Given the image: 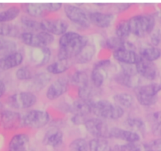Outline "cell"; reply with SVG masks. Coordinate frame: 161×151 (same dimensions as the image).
<instances>
[{
	"label": "cell",
	"mask_w": 161,
	"mask_h": 151,
	"mask_svg": "<svg viewBox=\"0 0 161 151\" xmlns=\"http://www.w3.org/2000/svg\"><path fill=\"white\" fill-rule=\"evenodd\" d=\"M89 42L88 38L73 31H69L60 36L58 40V60L75 59Z\"/></svg>",
	"instance_id": "6da1fadb"
},
{
	"label": "cell",
	"mask_w": 161,
	"mask_h": 151,
	"mask_svg": "<svg viewBox=\"0 0 161 151\" xmlns=\"http://www.w3.org/2000/svg\"><path fill=\"white\" fill-rule=\"evenodd\" d=\"M91 113L103 120H119L124 116V110L108 100H99L91 102Z\"/></svg>",
	"instance_id": "7a4b0ae2"
},
{
	"label": "cell",
	"mask_w": 161,
	"mask_h": 151,
	"mask_svg": "<svg viewBox=\"0 0 161 151\" xmlns=\"http://www.w3.org/2000/svg\"><path fill=\"white\" fill-rule=\"evenodd\" d=\"M156 18L152 14H137L127 20L130 34L138 38L149 35L155 29Z\"/></svg>",
	"instance_id": "3957f363"
},
{
	"label": "cell",
	"mask_w": 161,
	"mask_h": 151,
	"mask_svg": "<svg viewBox=\"0 0 161 151\" xmlns=\"http://www.w3.org/2000/svg\"><path fill=\"white\" fill-rule=\"evenodd\" d=\"M161 91L160 83L141 85L134 89L135 98L143 107H152L158 101V93Z\"/></svg>",
	"instance_id": "277c9868"
},
{
	"label": "cell",
	"mask_w": 161,
	"mask_h": 151,
	"mask_svg": "<svg viewBox=\"0 0 161 151\" xmlns=\"http://www.w3.org/2000/svg\"><path fill=\"white\" fill-rule=\"evenodd\" d=\"M20 39L25 45L31 48H41L51 45L54 41V36L44 31L38 32L25 31L20 34Z\"/></svg>",
	"instance_id": "5b68a950"
},
{
	"label": "cell",
	"mask_w": 161,
	"mask_h": 151,
	"mask_svg": "<svg viewBox=\"0 0 161 151\" xmlns=\"http://www.w3.org/2000/svg\"><path fill=\"white\" fill-rule=\"evenodd\" d=\"M50 121L48 112L41 110H31L22 116V126L31 129H39L45 127Z\"/></svg>",
	"instance_id": "8992f818"
},
{
	"label": "cell",
	"mask_w": 161,
	"mask_h": 151,
	"mask_svg": "<svg viewBox=\"0 0 161 151\" xmlns=\"http://www.w3.org/2000/svg\"><path fill=\"white\" fill-rule=\"evenodd\" d=\"M63 9L65 17L72 23L80 27V28H88L91 26L89 15L78 5L65 4Z\"/></svg>",
	"instance_id": "52a82bcc"
},
{
	"label": "cell",
	"mask_w": 161,
	"mask_h": 151,
	"mask_svg": "<svg viewBox=\"0 0 161 151\" xmlns=\"http://www.w3.org/2000/svg\"><path fill=\"white\" fill-rule=\"evenodd\" d=\"M36 102L37 97L36 94L31 91L17 92L11 95L7 100L9 106L16 110H25L32 107Z\"/></svg>",
	"instance_id": "ba28073f"
},
{
	"label": "cell",
	"mask_w": 161,
	"mask_h": 151,
	"mask_svg": "<svg viewBox=\"0 0 161 151\" xmlns=\"http://www.w3.org/2000/svg\"><path fill=\"white\" fill-rule=\"evenodd\" d=\"M86 132L94 138L108 139L109 138V130L106 122L99 117H90L84 123Z\"/></svg>",
	"instance_id": "9c48e42d"
},
{
	"label": "cell",
	"mask_w": 161,
	"mask_h": 151,
	"mask_svg": "<svg viewBox=\"0 0 161 151\" xmlns=\"http://www.w3.org/2000/svg\"><path fill=\"white\" fill-rule=\"evenodd\" d=\"M42 31L53 36H61L68 31L69 23L63 19H43L40 21Z\"/></svg>",
	"instance_id": "30bf717a"
},
{
	"label": "cell",
	"mask_w": 161,
	"mask_h": 151,
	"mask_svg": "<svg viewBox=\"0 0 161 151\" xmlns=\"http://www.w3.org/2000/svg\"><path fill=\"white\" fill-rule=\"evenodd\" d=\"M69 81L65 78H59L50 83L46 91V97L49 100H55L62 96L69 90Z\"/></svg>",
	"instance_id": "8fae6325"
},
{
	"label": "cell",
	"mask_w": 161,
	"mask_h": 151,
	"mask_svg": "<svg viewBox=\"0 0 161 151\" xmlns=\"http://www.w3.org/2000/svg\"><path fill=\"white\" fill-rule=\"evenodd\" d=\"M91 23L98 28H108L114 22L116 17L112 13H104L101 11H92L88 13Z\"/></svg>",
	"instance_id": "7c38bea8"
},
{
	"label": "cell",
	"mask_w": 161,
	"mask_h": 151,
	"mask_svg": "<svg viewBox=\"0 0 161 151\" xmlns=\"http://www.w3.org/2000/svg\"><path fill=\"white\" fill-rule=\"evenodd\" d=\"M137 73L139 76L149 81H153L158 76V69L154 62H150L141 57L135 64Z\"/></svg>",
	"instance_id": "4fadbf2b"
},
{
	"label": "cell",
	"mask_w": 161,
	"mask_h": 151,
	"mask_svg": "<svg viewBox=\"0 0 161 151\" xmlns=\"http://www.w3.org/2000/svg\"><path fill=\"white\" fill-rule=\"evenodd\" d=\"M109 138L119 139L127 143H137L141 139L139 133L131 131L130 129L113 127L109 130Z\"/></svg>",
	"instance_id": "5bb4252c"
},
{
	"label": "cell",
	"mask_w": 161,
	"mask_h": 151,
	"mask_svg": "<svg viewBox=\"0 0 161 151\" xmlns=\"http://www.w3.org/2000/svg\"><path fill=\"white\" fill-rule=\"evenodd\" d=\"M113 56L117 62L121 64H132L135 65L141 59L139 53H137L135 50L120 48L114 50Z\"/></svg>",
	"instance_id": "9a60e30c"
},
{
	"label": "cell",
	"mask_w": 161,
	"mask_h": 151,
	"mask_svg": "<svg viewBox=\"0 0 161 151\" xmlns=\"http://www.w3.org/2000/svg\"><path fill=\"white\" fill-rule=\"evenodd\" d=\"M51 55V50L49 47L31 48L30 52V59L36 67H40L50 62Z\"/></svg>",
	"instance_id": "2e32d148"
},
{
	"label": "cell",
	"mask_w": 161,
	"mask_h": 151,
	"mask_svg": "<svg viewBox=\"0 0 161 151\" xmlns=\"http://www.w3.org/2000/svg\"><path fill=\"white\" fill-rule=\"evenodd\" d=\"M0 125L6 129L22 126V116L15 111H3L0 113Z\"/></svg>",
	"instance_id": "e0dca14e"
},
{
	"label": "cell",
	"mask_w": 161,
	"mask_h": 151,
	"mask_svg": "<svg viewBox=\"0 0 161 151\" xmlns=\"http://www.w3.org/2000/svg\"><path fill=\"white\" fill-rule=\"evenodd\" d=\"M24 61V56L20 52H14L0 59V70H7L19 67Z\"/></svg>",
	"instance_id": "ac0fdd59"
},
{
	"label": "cell",
	"mask_w": 161,
	"mask_h": 151,
	"mask_svg": "<svg viewBox=\"0 0 161 151\" xmlns=\"http://www.w3.org/2000/svg\"><path fill=\"white\" fill-rule=\"evenodd\" d=\"M64 134L60 129L52 128L45 133L42 139V142L46 146L57 148L63 143Z\"/></svg>",
	"instance_id": "d6986e66"
},
{
	"label": "cell",
	"mask_w": 161,
	"mask_h": 151,
	"mask_svg": "<svg viewBox=\"0 0 161 151\" xmlns=\"http://www.w3.org/2000/svg\"><path fill=\"white\" fill-rule=\"evenodd\" d=\"M29 136L25 133L16 134L11 138L8 151H28Z\"/></svg>",
	"instance_id": "ffe728a7"
},
{
	"label": "cell",
	"mask_w": 161,
	"mask_h": 151,
	"mask_svg": "<svg viewBox=\"0 0 161 151\" xmlns=\"http://www.w3.org/2000/svg\"><path fill=\"white\" fill-rule=\"evenodd\" d=\"M51 75L48 72H40L34 75L33 78L30 80V89L31 92H39L46 86L50 84L51 81Z\"/></svg>",
	"instance_id": "44dd1931"
},
{
	"label": "cell",
	"mask_w": 161,
	"mask_h": 151,
	"mask_svg": "<svg viewBox=\"0 0 161 151\" xmlns=\"http://www.w3.org/2000/svg\"><path fill=\"white\" fill-rule=\"evenodd\" d=\"M91 102L82 100L79 98L71 104V113L72 114H77L87 117L91 113Z\"/></svg>",
	"instance_id": "7402d4cb"
},
{
	"label": "cell",
	"mask_w": 161,
	"mask_h": 151,
	"mask_svg": "<svg viewBox=\"0 0 161 151\" xmlns=\"http://www.w3.org/2000/svg\"><path fill=\"white\" fill-rule=\"evenodd\" d=\"M138 76L139 75L135 77L130 76V75H126L120 70L115 75L114 80L117 84L120 85V86L127 88H132V89H135L138 86H141V85L138 84V81H139Z\"/></svg>",
	"instance_id": "603a6c76"
},
{
	"label": "cell",
	"mask_w": 161,
	"mask_h": 151,
	"mask_svg": "<svg viewBox=\"0 0 161 151\" xmlns=\"http://www.w3.org/2000/svg\"><path fill=\"white\" fill-rule=\"evenodd\" d=\"M96 53V47L92 43L88 42L80 54L75 58V62L79 64H86L91 62Z\"/></svg>",
	"instance_id": "cb8c5ba5"
},
{
	"label": "cell",
	"mask_w": 161,
	"mask_h": 151,
	"mask_svg": "<svg viewBox=\"0 0 161 151\" xmlns=\"http://www.w3.org/2000/svg\"><path fill=\"white\" fill-rule=\"evenodd\" d=\"M113 101L114 103L119 106L122 108L128 109L133 107L135 104V99L134 96L128 92H119L113 96Z\"/></svg>",
	"instance_id": "d4e9b609"
},
{
	"label": "cell",
	"mask_w": 161,
	"mask_h": 151,
	"mask_svg": "<svg viewBox=\"0 0 161 151\" xmlns=\"http://www.w3.org/2000/svg\"><path fill=\"white\" fill-rule=\"evenodd\" d=\"M139 55L144 60L150 62H154L161 57V49L159 47L149 45L141 49Z\"/></svg>",
	"instance_id": "484cf974"
},
{
	"label": "cell",
	"mask_w": 161,
	"mask_h": 151,
	"mask_svg": "<svg viewBox=\"0 0 161 151\" xmlns=\"http://www.w3.org/2000/svg\"><path fill=\"white\" fill-rule=\"evenodd\" d=\"M70 67L69 60H58L57 61L48 64L47 67V72L50 75H61L67 71Z\"/></svg>",
	"instance_id": "4316f807"
},
{
	"label": "cell",
	"mask_w": 161,
	"mask_h": 151,
	"mask_svg": "<svg viewBox=\"0 0 161 151\" xmlns=\"http://www.w3.org/2000/svg\"><path fill=\"white\" fill-rule=\"evenodd\" d=\"M24 9L28 17L34 19L42 17L47 13L42 3H27Z\"/></svg>",
	"instance_id": "83f0119b"
},
{
	"label": "cell",
	"mask_w": 161,
	"mask_h": 151,
	"mask_svg": "<svg viewBox=\"0 0 161 151\" xmlns=\"http://www.w3.org/2000/svg\"><path fill=\"white\" fill-rule=\"evenodd\" d=\"M70 80L71 82L78 86L79 89V88L84 87V86L90 85L91 78H90L87 72L84 71V70H77L71 76Z\"/></svg>",
	"instance_id": "f1b7e54d"
},
{
	"label": "cell",
	"mask_w": 161,
	"mask_h": 151,
	"mask_svg": "<svg viewBox=\"0 0 161 151\" xmlns=\"http://www.w3.org/2000/svg\"><path fill=\"white\" fill-rule=\"evenodd\" d=\"M89 151H113V148L106 139L93 138L89 141Z\"/></svg>",
	"instance_id": "f546056e"
},
{
	"label": "cell",
	"mask_w": 161,
	"mask_h": 151,
	"mask_svg": "<svg viewBox=\"0 0 161 151\" xmlns=\"http://www.w3.org/2000/svg\"><path fill=\"white\" fill-rule=\"evenodd\" d=\"M18 27L9 23H0V36L2 37H20Z\"/></svg>",
	"instance_id": "4dcf8cb0"
},
{
	"label": "cell",
	"mask_w": 161,
	"mask_h": 151,
	"mask_svg": "<svg viewBox=\"0 0 161 151\" xmlns=\"http://www.w3.org/2000/svg\"><path fill=\"white\" fill-rule=\"evenodd\" d=\"M124 124L127 128L135 133H143L146 130V123L139 117H128L126 119Z\"/></svg>",
	"instance_id": "1f68e13d"
},
{
	"label": "cell",
	"mask_w": 161,
	"mask_h": 151,
	"mask_svg": "<svg viewBox=\"0 0 161 151\" xmlns=\"http://www.w3.org/2000/svg\"><path fill=\"white\" fill-rule=\"evenodd\" d=\"M20 9L17 6H11L7 9L0 11V23H8L20 15Z\"/></svg>",
	"instance_id": "d6a6232c"
},
{
	"label": "cell",
	"mask_w": 161,
	"mask_h": 151,
	"mask_svg": "<svg viewBox=\"0 0 161 151\" xmlns=\"http://www.w3.org/2000/svg\"><path fill=\"white\" fill-rule=\"evenodd\" d=\"M20 23L25 28H26L30 32H38L42 31L41 29L40 21H38L36 19L31 18L28 16H23L20 18Z\"/></svg>",
	"instance_id": "836d02e7"
},
{
	"label": "cell",
	"mask_w": 161,
	"mask_h": 151,
	"mask_svg": "<svg viewBox=\"0 0 161 151\" xmlns=\"http://www.w3.org/2000/svg\"><path fill=\"white\" fill-rule=\"evenodd\" d=\"M90 78H91V81L93 86L96 89H99L103 86L104 82H105V75L104 70L93 67L91 72V75H90Z\"/></svg>",
	"instance_id": "e575fe53"
},
{
	"label": "cell",
	"mask_w": 161,
	"mask_h": 151,
	"mask_svg": "<svg viewBox=\"0 0 161 151\" xmlns=\"http://www.w3.org/2000/svg\"><path fill=\"white\" fill-rule=\"evenodd\" d=\"M115 34L116 37L124 40H126V39H127L130 34H131L127 20H121L117 23L115 28Z\"/></svg>",
	"instance_id": "d590c367"
},
{
	"label": "cell",
	"mask_w": 161,
	"mask_h": 151,
	"mask_svg": "<svg viewBox=\"0 0 161 151\" xmlns=\"http://www.w3.org/2000/svg\"><path fill=\"white\" fill-rule=\"evenodd\" d=\"M127 41L121 39L115 36H111L106 39L105 42V45L107 48L110 49L114 50L118 49L120 48H126L127 47Z\"/></svg>",
	"instance_id": "8d00e7d4"
},
{
	"label": "cell",
	"mask_w": 161,
	"mask_h": 151,
	"mask_svg": "<svg viewBox=\"0 0 161 151\" xmlns=\"http://www.w3.org/2000/svg\"><path fill=\"white\" fill-rule=\"evenodd\" d=\"M16 49H17V44L15 42L0 36V52H4L6 53V55H7L16 52Z\"/></svg>",
	"instance_id": "74e56055"
},
{
	"label": "cell",
	"mask_w": 161,
	"mask_h": 151,
	"mask_svg": "<svg viewBox=\"0 0 161 151\" xmlns=\"http://www.w3.org/2000/svg\"><path fill=\"white\" fill-rule=\"evenodd\" d=\"M70 151H89V142L83 138H77L69 145Z\"/></svg>",
	"instance_id": "f35d334b"
},
{
	"label": "cell",
	"mask_w": 161,
	"mask_h": 151,
	"mask_svg": "<svg viewBox=\"0 0 161 151\" xmlns=\"http://www.w3.org/2000/svg\"><path fill=\"white\" fill-rule=\"evenodd\" d=\"M16 78L20 81H30L34 75L32 70L28 66H22L16 70Z\"/></svg>",
	"instance_id": "ab89813d"
},
{
	"label": "cell",
	"mask_w": 161,
	"mask_h": 151,
	"mask_svg": "<svg viewBox=\"0 0 161 151\" xmlns=\"http://www.w3.org/2000/svg\"><path fill=\"white\" fill-rule=\"evenodd\" d=\"M96 88H93L90 85L84 86V87L79 88L78 89V96L79 98L82 100H86V101H93V97L95 93Z\"/></svg>",
	"instance_id": "60d3db41"
},
{
	"label": "cell",
	"mask_w": 161,
	"mask_h": 151,
	"mask_svg": "<svg viewBox=\"0 0 161 151\" xmlns=\"http://www.w3.org/2000/svg\"><path fill=\"white\" fill-rule=\"evenodd\" d=\"M149 39H150L151 45L158 47V45L161 43V30L154 29L153 31L149 34Z\"/></svg>",
	"instance_id": "b9f144b4"
},
{
	"label": "cell",
	"mask_w": 161,
	"mask_h": 151,
	"mask_svg": "<svg viewBox=\"0 0 161 151\" xmlns=\"http://www.w3.org/2000/svg\"><path fill=\"white\" fill-rule=\"evenodd\" d=\"M120 68L121 71L124 72V74L130 76H138V73H137L136 67L135 65H132V64H120Z\"/></svg>",
	"instance_id": "7bdbcfd3"
},
{
	"label": "cell",
	"mask_w": 161,
	"mask_h": 151,
	"mask_svg": "<svg viewBox=\"0 0 161 151\" xmlns=\"http://www.w3.org/2000/svg\"><path fill=\"white\" fill-rule=\"evenodd\" d=\"M43 7L47 13H55L59 11L62 8L61 3H42Z\"/></svg>",
	"instance_id": "ee69618b"
},
{
	"label": "cell",
	"mask_w": 161,
	"mask_h": 151,
	"mask_svg": "<svg viewBox=\"0 0 161 151\" xmlns=\"http://www.w3.org/2000/svg\"><path fill=\"white\" fill-rule=\"evenodd\" d=\"M147 119L153 124L161 123V111L150 113L147 115Z\"/></svg>",
	"instance_id": "f6af8a7d"
},
{
	"label": "cell",
	"mask_w": 161,
	"mask_h": 151,
	"mask_svg": "<svg viewBox=\"0 0 161 151\" xmlns=\"http://www.w3.org/2000/svg\"><path fill=\"white\" fill-rule=\"evenodd\" d=\"M88 117H85V116L81 115H77V114H72L71 117V122L72 124L75 125H84L86 121L87 120Z\"/></svg>",
	"instance_id": "bcb514c9"
},
{
	"label": "cell",
	"mask_w": 161,
	"mask_h": 151,
	"mask_svg": "<svg viewBox=\"0 0 161 151\" xmlns=\"http://www.w3.org/2000/svg\"><path fill=\"white\" fill-rule=\"evenodd\" d=\"M112 65V62L109 60H101L97 61V63L94 64V68H98L102 69V70H105V69L108 68Z\"/></svg>",
	"instance_id": "7dc6e473"
},
{
	"label": "cell",
	"mask_w": 161,
	"mask_h": 151,
	"mask_svg": "<svg viewBox=\"0 0 161 151\" xmlns=\"http://www.w3.org/2000/svg\"><path fill=\"white\" fill-rule=\"evenodd\" d=\"M153 134L157 136H161V123L153 124L152 127Z\"/></svg>",
	"instance_id": "c3c4849f"
},
{
	"label": "cell",
	"mask_w": 161,
	"mask_h": 151,
	"mask_svg": "<svg viewBox=\"0 0 161 151\" xmlns=\"http://www.w3.org/2000/svg\"><path fill=\"white\" fill-rule=\"evenodd\" d=\"M116 9H117L119 12H123V11L126 10V9H129L130 6H132L130 3H120V4H116Z\"/></svg>",
	"instance_id": "681fc988"
},
{
	"label": "cell",
	"mask_w": 161,
	"mask_h": 151,
	"mask_svg": "<svg viewBox=\"0 0 161 151\" xmlns=\"http://www.w3.org/2000/svg\"><path fill=\"white\" fill-rule=\"evenodd\" d=\"M6 85H5V83L3 82V81L0 80V97H2L3 95H4L5 92H6Z\"/></svg>",
	"instance_id": "f907efd6"
},
{
	"label": "cell",
	"mask_w": 161,
	"mask_h": 151,
	"mask_svg": "<svg viewBox=\"0 0 161 151\" xmlns=\"http://www.w3.org/2000/svg\"><path fill=\"white\" fill-rule=\"evenodd\" d=\"M154 17H155L156 20H158L161 23V10L156 13V14H154Z\"/></svg>",
	"instance_id": "816d5d0a"
},
{
	"label": "cell",
	"mask_w": 161,
	"mask_h": 151,
	"mask_svg": "<svg viewBox=\"0 0 161 151\" xmlns=\"http://www.w3.org/2000/svg\"><path fill=\"white\" fill-rule=\"evenodd\" d=\"M5 6L4 3H0V8H3Z\"/></svg>",
	"instance_id": "f5cc1de1"
},
{
	"label": "cell",
	"mask_w": 161,
	"mask_h": 151,
	"mask_svg": "<svg viewBox=\"0 0 161 151\" xmlns=\"http://www.w3.org/2000/svg\"><path fill=\"white\" fill-rule=\"evenodd\" d=\"M160 84H161V75H160Z\"/></svg>",
	"instance_id": "db71d44e"
}]
</instances>
